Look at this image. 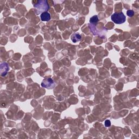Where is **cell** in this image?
I'll return each instance as SVG.
<instances>
[{
    "instance_id": "cell-1",
    "label": "cell",
    "mask_w": 139,
    "mask_h": 139,
    "mask_svg": "<svg viewBox=\"0 0 139 139\" xmlns=\"http://www.w3.org/2000/svg\"><path fill=\"white\" fill-rule=\"evenodd\" d=\"M34 7L36 8V14L47 12L49 8L48 2L46 0L36 1L35 3L34 4Z\"/></svg>"
},
{
    "instance_id": "cell-2",
    "label": "cell",
    "mask_w": 139,
    "mask_h": 139,
    "mask_svg": "<svg viewBox=\"0 0 139 139\" xmlns=\"http://www.w3.org/2000/svg\"><path fill=\"white\" fill-rule=\"evenodd\" d=\"M111 18H112V20L114 23L118 24L125 23L126 21V17L122 12L113 14L112 15V16H111Z\"/></svg>"
},
{
    "instance_id": "cell-3",
    "label": "cell",
    "mask_w": 139,
    "mask_h": 139,
    "mask_svg": "<svg viewBox=\"0 0 139 139\" xmlns=\"http://www.w3.org/2000/svg\"><path fill=\"white\" fill-rule=\"evenodd\" d=\"M41 86L48 89H52L54 87V81L51 78H45L41 83Z\"/></svg>"
},
{
    "instance_id": "cell-4",
    "label": "cell",
    "mask_w": 139,
    "mask_h": 139,
    "mask_svg": "<svg viewBox=\"0 0 139 139\" xmlns=\"http://www.w3.org/2000/svg\"><path fill=\"white\" fill-rule=\"evenodd\" d=\"M40 18L42 21H48L51 19V15L48 12H45L41 14Z\"/></svg>"
},
{
    "instance_id": "cell-5",
    "label": "cell",
    "mask_w": 139,
    "mask_h": 139,
    "mask_svg": "<svg viewBox=\"0 0 139 139\" xmlns=\"http://www.w3.org/2000/svg\"><path fill=\"white\" fill-rule=\"evenodd\" d=\"M71 40L73 42L76 43L81 40L82 36L78 33H75L71 36Z\"/></svg>"
},
{
    "instance_id": "cell-6",
    "label": "cell",
    "mask_w": 139,
    "mask_h": 139,
    "mask_svg": "<svg viewBox=\"0 0 139 139\" xmlns=\"http://www.w3.org/2000/svg\"><path fill=\"white\" fill-rule=\"evenodd\" d=\"M98 21H99V19H98L97 15H95V16H93L92 17L90 18V23L93 25V24H95L97 23Z\"/></svg>"
},
{
    "instance_id": "cell-7",
    "label": "cell",
    "mask_w": 139,
    "mask_h": 139,
    "mask_svg": "<svg viewBox=\"0 0 139 139\" xmlns=\"http://www.w3.org/2000/svg\"><path fill=\"white\" fill-rule=\"evenodd\" d=\"M134 14V11L132 10H129L127 11V15L129 17H132Z\"/></svg>"
},
{
    "instance_id": "cell-8",
    "label": "cell",
    "mask_w": 139,
    "mask_h": 139,
    "mask_svg": "<svg viewBox=\"0 0 139 139\" xmlns=\"http://www.w3.org/2000/svg\"><path fill=\"white\" fill-rule=\"evenodd\" d=\"M104 125H105V126L107 127H110L111 126V122H110V120H107L106 121H105Z\"/></svg>"
}]
</instances>
